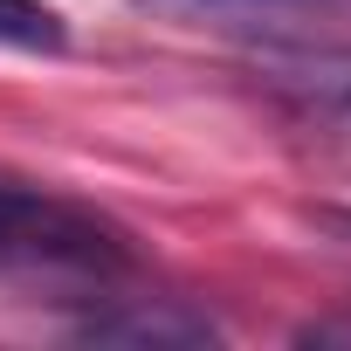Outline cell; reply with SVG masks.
Instances as JSON below:
<instances>
[{"mask_svg": "<svg viewBox=\"0 0 351 351\" xmlns=\"http://www.w3.org/2000/svg\"><path fill=\"white\" fill-rule=\"evenodd\" d=\"M255 76H262V97L303 124L310 138L337 145L351 158V42H330V49H255Z\"/></svg>", "mask_w": 351, "mask_h": 351, "instance_id": "3957f363", "label": "cell"}, {"mask_svg": "<svg viewBox=\"0 0 351 351\" xmlns=\"http://www.w3.org/2000/svg\"><path fill=\"white\" fill-rule=\"evenodd\" d=\"M69 42L62 14L49 0H0V49H28V56H56Z\"/></svg>", "mask_w": 351, "mask_h": 351, "instance_id": "5b68a950", "label": "cell"}, {"mask_svg": "<svg viewBox=\"0 0 351 351\" xmlns=\"http://www.w3.org/2000/svg\"><path fill=\"white\" fill-rule=\"evenodd\" d=\"M124 289H145L131 228H117L90 200L0 180V296L97 310Z\"/></svg>", "mask_w": 351, "mask_h": 351, "instance_id": "6da1fadb", "label": "cell"}, {"mask_svg": "<svg viewBox=\"0 0 351 351\" xmlns=\"http://www.w3.org/2000/svg\"><path fill=\"white\" fill-rule=\"evenodd\" d=\"M83 344H214L221 324L207 310H186L180 296H152V289H124L97 310H83L69 324Z\"/></svg>", "mask_w": 351, "mask_h": 351, "instance_id": "277c9868", "label": "cell"}, {"mask_svg": "<svg viewBox=\"0 0 351 351\" xmlns=\"http://www.w3.org/2000/svg\"><path fill=\"white\" fill-rule=\"evenodd\" d=\"M138 14L228 35L248 49H330L351 42V0H131Z\"/></svg>", "mask_w": 351, "mask_h": 351, "instance_id": "7a4b0ae2", "label": "cell"}, {"mask_svg": "<svg viewBox=\"0 0 351 351\" xmlns=\"http://www.w3.org/2000/svg\"><path fill=\"white\" fill-rule=\"evenodd\" d=\"M324 228H337V234H351V207H330V214H324Z\"/></svg>", "mask_w": 351, "mask_h": 351, "instance_id": "8992f818", "label": "cell"}]
</instances>
